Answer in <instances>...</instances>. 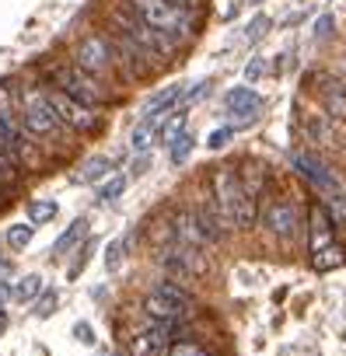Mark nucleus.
<instances>
[{
    "mask_svg": "<svg viewBox=\"0 0 346 356\" xmlns=\"http://www.w3.org/2000/svg\"><path fill=\"white\" fill-rule=\"evenodd\" d=\"M46 98H49V108L56 112L60 126H67V129H74V133H91V129H98V115H95V108H88V105L67 98V95L56 91V88L46 91Z\"/></svg>",
    "mask_w": 346,
    "mask_h": 356,
    "instance_id": "9",
    "label": "nucleus"
},
{
    "mask_svg": "<svg viewBox=\"0 0 346 356\" xmlns=\"http://www.w3.org/2000/svg\"><path fill=\"white\" fill-rule=\"evenodd\" d=\"M161 119H164V115H143V119L133 126V133H129V147H133V154H147V150L154 147Z\"/></svg>",
    "mask_w": 346,
    "mask_h": 356,
    "instance_id": "18",
    "label": "nucleus"
},
{
    "mask_svg": "<svg viewBox=\"0 0 346 356\" xmlns=\"http://www.w3.org/2000/svg\"><path fill=\"white\" fill-rule=\"evenodd\" d=\"M171 234H175V241H179V245H189V248H200V252L207 248V238H203V231H200V224H196L193 207H182V210L175 213Z\"/></svg>",
    "mask_w": 346,
    "mask_h": 356,
    "instance_id": "16",
    "label": "nucleus"
},
{
    "mask_svg": "<svg viewBox=\"0 0 346 356\" xmlns=\"http://www.w3.org/2000/svg\"><path fill=\"white\" fill-rule=\"evenodd\" d=\"M0 119H15V88L0 84Z\"/></svg>",
    "mask_w": 346,
    "mask_h": 356,
    "instance_id": "37",
    "label": "nucleus"
},
{
    "mask_svg": "<svg viewBox=\"0 0 346 356\" xmlns=\"http://www.w3.org/2000/svg\"><path fill=\"white\" fill-rule=\"evenodd\" d=\"M164 356H210L200 342H193V339H179V342H171L168 346V353Z\"/></svg>",
    "mask_w": 346,
    "mask_h": 356,
    "instance_id": "32",
    "label": "nucleus"
},
{
    "mask_svg": "<svg viewBox=\"0 0 346 356\" xmlns=\"http://www.w3.org/2000/svg\"><path fill=\"white\" fill-rule=\"evenodd\" d=\"M123 248H126L123 241H112V245L105 248V269H109V273L119 269V255H123Z\"/></svg>",
    "mask_w": 346,
    "mask_h": 356,
    "instance_id": "38",
    "label": "nucleus"
},
{
    "mask_svg": "<svg viewBox=\"0 0 346 356\" xmlns=\"http://www.w3.org/2000/svg\"><path fill=\"white\" fill-rule=\"evenodd\" d=\"M336 227H332V220H329V213H325V207L322 203H311V210H308V252H311V259L315 255H322L325 248H332V245H339L336 241Z\"/></svg>",
    "mask_w": 346,
    "mask_h": 356,
    "instance_id": "13",
    "label": "nucleus"
},
{
    "mask_svg": "<svg viewBox=\"0 0 346 356\" xmlns=\"http://www.w3.org/2000/svg\"><path fill=\"white\" fill-rule=\"evenodd\" d=\"M53 84H56V91H63L67 98H74V102H81V105H88V108H98V105L109 102V91L102 88V81L88 77V74L77 70L74 63L53 67Z\"/></svg>",
    "mask_w": 346,
    "mask_h": 356,
    "instance_id": "4",
    "label": "nucleus"
},
{
    "mask_svg": "<svg viewBox=\"0 0 346 356\" xmlns=\"http://www.w3.org/2000/svg\"><path fill=\"white\" fill-rule=\"evenodd\" d=\"M343 262H346V248H343V245H332V248H325L322 255L311 259V269H315V273H332V269H339Z\"/></svg>",
    "mask_w": 346,
    "mask_h": 356,
    "instance_id": "27",
    "label": "nucleus"
},
{
    "mask_svg": "<svg viewBox=\"0 0 346 356\" xmlns=\"http://www.w3.org/2000/svg\"><path fill=\"white\" fill-rule=\"evenodd\" d=\"M112 25H116V32H119V35H126L133 46H140L154 63H168L171 56H175V49H179V42H175V39H168V35L154 32L150 25H143V22H140V18H133L129 11H112Z\"/></svg>",
    "mask_w": 346,
    "mask_h": 356,
    "instance_id": "3",
    "label": "nucleus"
},
{
    "mask_svg": "<svg viewBox=\"0 0 346 356\" xmlns=\"http://www.w3.org/2000/svg\"><path fill=\"white\" fill-rule=\"evenodd\" d=\"M11 273H15V266H11L8 259H0V283H4V280H8Z\"/></svg>",
    "mask_w": 346,
    "mask_h": 356,
    "instance_id": "43",
    "label": "nucleus"
},
{
    "mask_svg": "<svg viewBox=\"0 0 346 356\" xmlns=\"http://www.w3.org/2000/svg\"><path fill=\"white\" fill-rule=\"evenodd\" d=\"M186 122H189V115H186V108H171L164 119H161V126H157V140L168 147V143H175L182 133H186Z\"/></svg>",
    "mask_w": 346,
    "mask_h": 356,
    "instance_id": "21",
    "label": "nucleus"
},
{
    "mask_svg": "<svg viewBox=\"0 0 346 356\" xmlns=\"http://www.w3.org/2000/svg\"><path fill=\"white\" fill-rule=\"evenodd\" d=\"M84 238H88V220H84V217H77V220H74L60 238H56V245H53V259H63V255H67L77 241H84Z\"/></svg>",
    "mask_w": 346,
    "mask_h": 356,
    "instance_id": "23",
    "label": "nucleus"
},
{
    "mask_svg": "<svg viewBox=\"0 0 346 356\" xmlns=\"http://www.w3.org/2000/svg\"><path fill=\"white\" fill-rule=\"evenodd\" d=\"M290 164H294V171L304 178V182H308L322 200H332V196H343V193H346L343 182H339V175H336L318 154H304V150H297V154L290 157Z\"/></svg>",
    "mask_w": 346,
    "mask_h": 356,
    "instance_id": "7",
    "label": "nucleus"
},
{
    "mask_svg": "<svg viewBox=\"0 0 346 356\" xmlns=\"http://www.w3.org/2000/svg\"><path fill=\"white\" fill-rule=\"evenodd\" d=\"M171 8H179V11H186V15H193L196 8H200V0H168Z\"/></svg>",
    "mask_w": 346,
    "mask_h": 356,
    "instance_id": "41",
    "label": "nucleus"
},
{
    "mask_svg": "<svg viewBox=\"0 0 346 356\" xmlns=\"http://www.w3.org/2000/svg\"><path fill=\"white\" fill-rule=\"evenodd\" d=\"M32 234H36L32 224H11L8 227V245L11 248H29L32 245Z\"/></svg>",
    "mask_w": 346,
    "mask_h": 356,
    "instance_id": "31",
    "label": "nucleus"
},
{
    "mask_svg": "<svg viewBox=\"0 0 346 356\" xmlns=\"http://www.w3.org/2000/svg\"><path fill=\"white\" fill-rule=\"evenodd\" d=\"M224 105H228L231 115H238V119L231 122V129H245V126L255 122V115H259V108H262V95L252 91V88H231V91L224 95Z\"/></svg>",
    "mask_w": 346,
    "mask_h": 356,
    "instance_id": "12",
    "label": "nucleus"
},
{
    "mask_svg": "<svg viewBox=\"0 0 346 356\" xmlns=\"http://www.w3.org/2000/svg\"><path fill=\"white\" fill-rule=\"evenodd\" d=\"M126 11L133 18H140L143 25H150L154 32L168 35V39H186L193 35V15L171 8L168 0H126Z\"/></svg>",
    "mask_w": 346,
    "mask_h": 356,
    "instance_id": "2",
    "label": "nucleus"
},
{
    "mask_svg": "<svg viewBox=\"0 0 346 356\" xmlns=\"http://www.w3.org/2000/svg\"><path fill=\"white\" fill-rule=\"evenodd\" d=\"M332 32V15H322L318 22H315V39H325Z\"/></svg>",
    "mask_w": 346,
    "mask_h": 356,
    "instance_id": "40",
    "label": "nucleus"
},
{
    "mask_svg": "<svg viewBox=\"0 0 346 356\" xmlns=\"http://www.w3.org/2000/svg\"><path fill=\"white\" fill-rule=\"evenodd\" d=\"M168 346H171V325H157V321L136 328V332L126 339L129 356H164Z\"/></svg>",
    "mask_w": 346,
    "mask_h": 356,
    "instance_id": "10",
    "label": "nucleus"
},
{
    "mask_svg": "<svg viewBox=\"0 0 346 356\" xmlns=\"http://www.w3.org/2000/svg\"><path fill=\"white\" fill-rule=\"evenodd\" d=\"M262 220H266V227H269V234H276V238H297V231H301V220H297V207H294V200H283V196H276V200H269L266 203V210H262Z\"/></svg>",
    "mask_w": 346,
    "mask_h": 356,
    "instance_id": "11",
    "label": "nucleus"
},
{
    "mask_svg": "<svg viewBox=\"0 0 346 356\" xmlns=\"http://www.w3.org/2000/svg\"><path fill=\"white\" fill-rule=\"evenodd\" d=\"M74 335H77L81 342H95V335H91V328H88V325H77V328H74Z\"/></svg>",
    "mask_w": 346,
    "mask_h": 356,
    "instance_id": "42",
    "label": "nucleus"
},
{
    "mask_svg": "<svg viewBox=\"0 0 346 356\" xmlns=\"http://www.w3.org/2000/svg\"><path fill=\"white\" fill-rule=\"evenodd\" d=\"M74 67L84 70L88 77H95V81L112 77V70H116L112 42H109L105 35H84V39L74 46Z\"/></svg>",
    "mask_w": 346,
    "mask_h": 356,
    "instance_id": "6",
    "label": "nucleus"
},
{
    "mask_svg": "<svg viewBox=\"0 0 346 356\" xmlns=\"http://www.w3.org/2000/svg\"><path fill=\"white\" fill-rule=\"evenodd\" d=\"M39 293H42V276H39V273H29L25 280H18V283L11 286V297H15L18 304H32Z\"/></svg>",
    "mask_w": 346,
    "mask_h": 356,
    "instance_id": "25",
    "label": "nucleus"
},
{
    "mask_svg": "<svg viewBox=\"0 0 346 356\" xmlns=\"http://www.w3.org/2000/svg\"><path fill=\"white\" fill-rule=\"evenodd\" d=\"M262 74H266V56H252L249 67H245V77H249V81H259Z\"/></svg>",
    "mask_w": 346,
    "mask_h": 356,
    "instance_id": "39",
    "label": "nucleus"
},
{
    "mask_svg": "<svg viewBox=\"0 0 346 356\" xmlns=\"http://www.w3.org/2000/svg\"><path fill=\"white\" fill-rule=\"evenodd\" d=\"M56 217V203L53 200H32L29 203V224L39 227V224H49Z\"/></svg>",
    "mask_w": 346,
    "mask_h": 356,
    "instance_id": "28",
    "label": "nucleus"
},
{
    "mask_svg": "<svg viewBox=\"0 0 346 356\" xmlns=\"http://www.w3.org/2000/svg\"><path fill=\"white\" fill-rule=\"evenodd\" d=\"M8 332V311H0V335Z\"/></svg>",
    "mask_w": 346,
    "mask_h": 356,
    "instance_id": "44",
    "label": "nucleus"
},
{
    "mask_svg": "<svg viewBox=\"0 0 346 356\" xmlns=\"http://www.w3.org/2000/svg\"><path fill=\"white\" fill-rule=\"evenodd\" d=\"M109 42H112L116 63H123V67H126V77H133V81H136V77H147V74H150V56H147L140 46H133V42H129L126 35H119V32H116Z\"/></svg>",
    "mask_w": 346,
    "mask_h": 356,
    "instance_id": "14",
    "label": "nucleus"
},
{
    "mask_svg": "<svg viewBox=\"0 0 346 356\" xmlns=\"http://www.w3.org/2000/svg\"><path fill=\"white\" fill-rule=\"evenodd\" d=\"M109 171H112V157L95 154V157H88V161L81 164V171L74 175V182H81V186H95V182H105Z\"/></svg>",
    "mask_w": 346,
    "mask_h": 356,
    "instance_id": "19",
    "label": "nucleus"
},
{
    "mask_svg": "<svg viewBox=\"0 0 346 356\" xmlns=\"http://www.w3.org/2000/svg\"><path fill=\"white\" fill-rule=\"evenodd\" d=\"M126 193V175H116V178H109V182L98 189V200L102 203H112V200H119Z\"/></svg>",
    "mask_w": 346,
    "mask_h": 356,
    "instance_id": "33",
    "label": "nucleus"
},
{
    "mask_svg": "<svg viewBox=\"0 0 346 356\" xmlns=\"http://www.w3.org/2000/svg\"><path fill=\"white\" fill-rule=\"evenodd\" d=\"M269 25H273V22H269L266 15H259V18H252V25L245 29V42H259V39H262V35L269 32Z\"/></svg>",
    "mask_w": 346,
    "mask_h": 356,
    "instance_id": "35",
    "label": "nucleus"
},
{
    "mask_svg": "<svg viewBox=\"0 0 346 356\" xmlns=\"http://www.w3.org/2000/svg\"><path fill=\"white\" fill-rule=\"evenodd\" d=\"M143 314H147V321H157V325H171V328H175L189 311H182L175 300H168V297H161V293H147L143 297Z\"/></svg>",
    "mask_w": 346,
    "mask_h": 356,
    "instance_id": "15",
    "label": "nucleus"
},
{
    "mask_svg": "<svg viewBox=\"0 0 346 356\" xmlns=\"http://www.w3.org/2000/svg\"><path fill=\"white\" fill-rule=\"evenodd\" d=\"M238 178H242V189L259 203V193H262V186H266V168H259V164H245V171H242Z\"/></svg>",
    "mask_w": 346,
    "mask_h": 356,
    "instance_id": "26",
    "label": "nucleus"
},
{
    "mask_svg": "<svg viewBox=\"0 0 346 356\" xmlns=\"http://www.w3.org/2000/svg\"><path fill=\"white\" fill-rule=\"evenodd\" d=\"M157 262L171 273V276H179V280H200V276H207L210 273V262H207V255L200 252V248H189V245H171V248H164L161 255H157Z\"/></svg>",
    "mask_w": 346,
    "mask_h": 356,
    "instance_id": "8",
    "label": "nucleus"
},
{
    "mask_svg": "<svg viewBox=\"0 0 346 356\" xmlns=\"http://www.w3.org/2000/svg\"><path fill=\"white\" fill-rule=\"evenodd\" d=\"M22 129L32 136V140H46V136H56L63 126L56 119V112L49 108V98L46 91L39 88H29L22 95Z\"/></svg>",
    "mask_w": 346,
    "mask_h": 356,
    "instance_id": "5",
    "label": "nucleus"
},
{
    "mask_svg": "<svg viewBox=\"0 0 346 356\" xmlns=\"http://www.w3.org/2000/svg\"><path fill=\"white\" fill-rule=\"evenodd\" d=\"M182 95H186V88H182V84H168V88H161V91L147 102L143 115H168L171 108H175V105L182 102Z\"/></svg>",
    "mask_w": 346,
    "mask_h": 356,
    "instance_id": "20",
    "label": "nucleus"
},
{
    "mask_svg": "<svg viewBox=\"0 0 346 356\" xmlns=\"http://www.w3.org/2000/svg\"><path fill=\"white\" fill-rule=\"evenodd\" d=\"M304 133H308V140L311 143H332V122H329V115H325V108L322 112H308L304 115Z\"/></svg>",
    "mask_w": 346,
    "mask_h": 356,
    "instance_id": "22",
    "label": "nucleus"
},
{
    "mask_svg": "<svg viewBox=\"0 0 346 356\" xmlns=\"http://www.w3.org/2000/svg\"><path fill=\"white\" fill-rule=\"evenodd\" d=\"M322 105H325V115L336 119V122H346V81H336L329 74H322Z\"/></svg>",
    "mask_w": 346,
    "mask_h": 356,
    "instance_id": "17",
    "label": "nucleus"
},
{
    "mask_svg": "<svg viewBox=\"0 0 346 356\" xmlns=\"http://www.w3.org/2000/svg\"><path fill=\"white\" fill-rule=\"evenodd\" d=\"M18 178H22V168H18V161H15V157L4 150V147H0V186H15Z\"/></svg>",
    "mask_w": 346,
    "mask_h": 356,
    "instance_id": "29",
    "label": "nucleus"
},
{
    "mask_svg": "<svg viewBox=\"0 0 346 356\" xmlns=\"http://www.w3.org/2000/svg\"><path fill=\"white\" fill-rule=\"evenodd\" d=\"M255 4H262V0H255Z\"/></svg>",
    "mask_w": 346,
    "mask_h": 356,
    "instance_id": "45",
    "label": "nucleus"
},
{
    "mask_svg": "<svg viewBox=\"0 0 346 356\" xmlns=\"http://www.w3.org/2000/svg\"><path fill=\"white\" fill-rule=\"evenodd\" d=\"M193 147H196L193 133H182L175 143H168V157H171V164H186V157L193 154Z\"/></svg>",
    "mask_w": 346,
    "mask_h": 356,
    "instance_id": "30",
    "label": "nucleus"
},
{
    "mask_svg": "<svg viewBox=\"0 0 346 356\" xmlns=\"http://www.w3.org/2000/svg\"><path fill=\"white\" fill-rule=\"evenodd\" d=\"M154 293H161V297H168V300H175L182 311H189L193 314V307H196V300H193V293L186 290V286H179L175 280H161L157 286H154Z\"/></svg>",
    "mask_w": 346,
    "mask_h": 356,
    "instance_id": "24",
    "label": "nucleus"
},
{
    "mask_svg": "<svg viewBox=\"0 0 346 356\" xmlns=\"http://www.w3.org/2000/svg\"><path fill=\"white\" fill-rule=\"evenodd\" d=\"M56 304H60V293H56V290H42V293L36 297V318H49Z\"/></svg>",
    "mask_w": 346,
    "mask_h": 356,
    "instance_id": "34",
    "label": "nucleus"
},
{
    "mask_svg": "<svg viewBox=\"0 0 346 356\" xmlns=\"http://www.w3.org/2000/svg\"><path fill=\"white\" fill-rule=\"evenodd\" d=\"M231 140H235V129H231V126H221V129H214V133L207 136V147H210V150H224Z\"/></svg>",
    "mask_w": 346,
    "mask_h": 356,
    "instance_id": "36",
    "label": "nucleus"
},
{
    "mask_svg": "<svg viewBox=\"0 0 346 356\" xmlns=\"http://www.w3.org/2000/svg\"><path fill=\"white\" fill-rule=\"evenodd\" d=\"M210 200L217 207V213L224 217V224L235 231H249L259 220V203L242 189V178L235 168H214L210 175Z\"/></svg>",
    "mask_w": 346,
    "mask_h": 356,
    "instance_id": "1",
    "label": "nucleus"
}]
</instances>
